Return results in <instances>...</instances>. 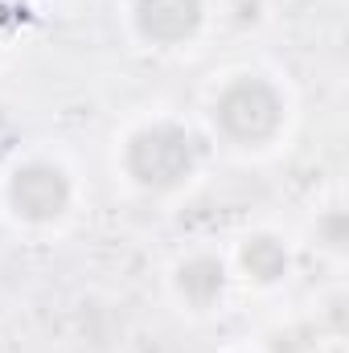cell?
<instances>
[{"instance_id": "1", "label": "cell", "mask_w": 349, "mask_h": 353, "mask_svg": "<svg viewBox=\"0 0 349 353\" xmlns=\"http://www.w3.org/2000/svg\"><path fill=\"white\" fill-rule=\"evenodd\" d=\"M214 128L239 148H263L283 128V94L259 74H243L218 90Z\"/></svg>"}, {"instance_id": "2", "label": "cell", "mask_w": 349, "mask_h": 353, "mask_svg": "<svg viewBox=\"0 0 349 353\" xmlns=\"http://www.w3.org/2000/svg\"><path fill=\"white\" fill-rule=\"evenodd\" d=\"M123 169L140 189H177L197 169V144L177 123H148L128 140Z\"/></svg>"}, {"instance_id": "3", "label": "cell", "mask_w": 349, "mask_h": 353, "mask_svg": "<svg viewBox=\"0 0 349 353\" xmlns=\"http://www.w3.org/2000/svg\"><path fill=\"white\" fill-rule=\"evenodd\" d=\"M8 201L25 222H54L70 205V176L54 161H29L8 181Z\"/></svg>"}, {"instance_id": "4", "label": "cell", "mask_w": 349, "mask_h": 353, "mask_svg": "<svg viewBox=\"0 0 349 353\" xmlns=\"http://www.w3.org/2000/svg\"><path fill=\"white\" fill-rule=\"evenodd\" d=\"M136 29L152 46H181L201 29L206 0H136Z\"/></svg>"}, {"instance_id": "5", "label": "cell", "mask_w": 349, "mask_h": 353, "mask_svg": "<svg viewBox=\"0 0 349 353\" xmlns=\"http://www.w3.org/2000/svg\"><path fill=\"white\" fill-rule=\"evenodd\" d=\"M226 288V267L214 255H193L177 267V292L193 304V308H210Z\"/></svg>"}, {"instance_id": "6", "label": "cell", "mask_w": 349, "mask_h": 353, "mask_svg": "<svg viewBox=\"0 0 349 353\" xmlns=\"http://www.w3.org/2000/svg\"><path fill=\"white\" fill-rule=\"evenodd\" d=\"M243 271L259 283H275L288 275V247L275 239V234H251L243 243Z\"/></svg>"}]
</instances>
